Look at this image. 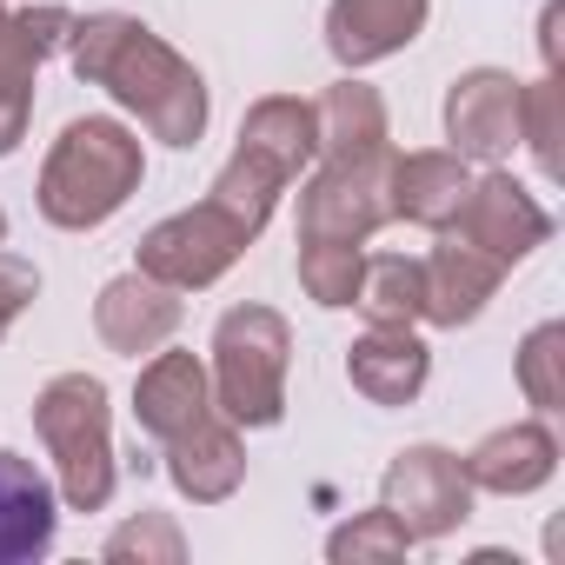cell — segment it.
I'll return each mask as SVG.
<instances>
[{
	"mask_svg": "<svg viewBox=\"0 0 565 565\" xmlns=\"http://www.w3.org/2000/svg\"><path fill=\"white\" fill-rule=\"evenodd\" d=\"M54 525H61V505H54L47 472L0 446V565L41 558L54 545Z\"/></svg>",
	"mask_w": 565,
	"mask_h": 565,
	"instance_id": "obj_1",
	"label": "cell"
}]
</instances>
